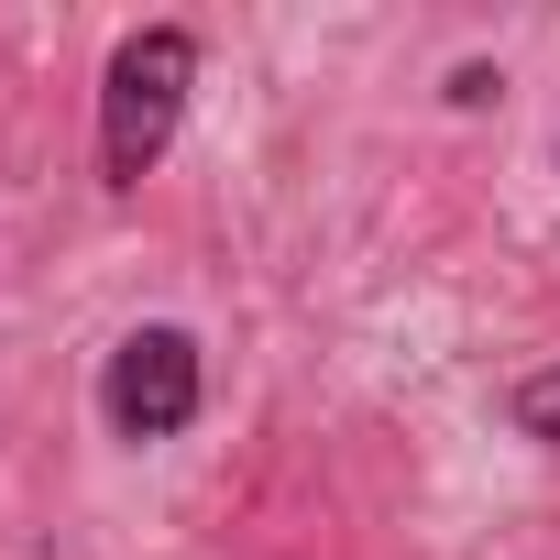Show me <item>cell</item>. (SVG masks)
<instances>
[{
    "mask_svg": "<svg viewBox=\"0 0 560 560\" xmlns=\"http://www.w3.org/2000/svg\"><path fill=\"white\" fill-rule=\"evenodd\" d=\"M187 89H198V34L187 23H143L110 45V78H100V176L110 187H143L187 121Z\"/></svg>",
    "mask_w": 560,
    "mask_h": 560,
    "instance_id": "cell-1",
    "label": "cell"
},
{
    "mask_svg": "<svg viewBox=\"0 0 560 560\" xmlns=\"http://www.w3.org/2000/svg\"><path fill=\"white\" fill-rule=\"evenodd\" d=\"M100 418L121 440H176L198 418V341L187 330H132L100 374Z\"/></svg>",
    "mask_w": 560,
    "mask_h": 560,
    "instance_id": "cell-2",
    "label": "cell"
},
{
    "mask_svg": "<svg viewBox=\"0 0 560 560\" xmlns=\"http://www.w3.org/2000/svg\"><path fill=\"white\" fill-rule=\"evenodd\" d=\"M505 407H516V429H527V440H560V363H549V374H527Z\"/></svg>",
    "mask_w": 560,
    "mask_h": 560,
    "instance_id": "cell-3",
    "label": "cell"
}]
</instances>
